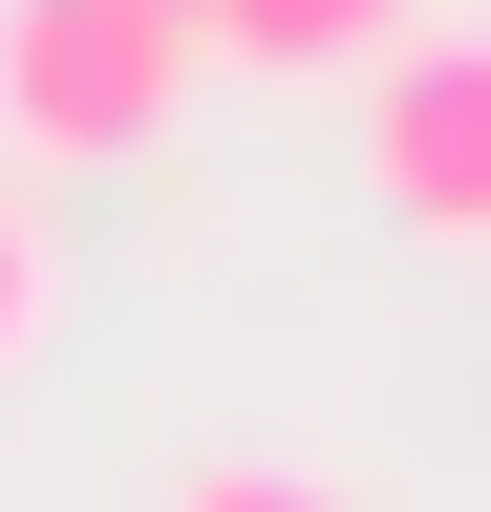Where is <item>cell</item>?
<instances>
[{
    "label": "cell",
    "mask_w": 491,
    "mask_h": 512,
    "mask_svg": "<svg viewBox=\"0 0 491 512\" xmlns=\"http://www.w3.org/2000/svg\"><path fill=\"white\" fill-rule=\"evenodd\" d=\"M171 86H193V22H171V0H0V128H22L43 171L150 150Z\"/></svg>",
    "instance_id": "6da1fadb"
},
{
    "label": "cell",
    "mask_w": 491,
    "mask_h": 512,
    "mask_svg": "<svg viewBox=\"0 0 491 512\" xmlns=\"http://www.w3.org/2000/svg\"><path fill=\"white\" fill-rule=\"evenodd\" d=\"M363 171L406 235H491V43H406L363 107Z\"/></svg>",
    "instance_id": "7a4b0ae2"
},
{
    "label": "cell",
    "mask_w": 491,
    "mask_h": 512,
    "mask_svg": "<svg viewBox=\"0 0 491 512\" xmlns=\"http://www.w3.org/2000/svg\"><path fill=\"white\" fill-rule=\"evenodd\" d=\"M406 0H193V43H235V64H363Z\"/></svg>",
    "instance_id": "3957f363"
},
{
    "label": "cell",
    "mask_w": 491,
    "mask_h": 512,
    "mask_svg": "<svg viewBox=\"0 0 491 512\" xmlns=\"http://www.w3.org/2000/svg\"><path fill=\"white\" fill-rule=\"evenodd\" d=\"M171 512H342V491H321V470H193Z\"/></svg>",
    "instance_id": "277c9868"
},
{
    "label": "cell",
    "mask_w": 491,
    "mask_h": 512,
    "mask_svg": "<svg viewBox=\"0 0 491 512\" xmlns=\"http://www.w3.org/2000/svg\"><path fill=\"white\" fill-rule=\"evenodd\" d=\"M22 320H43V256H22V214H0V363H22Z\"/></svg>",
    "instance_id": "5b68a950"
},
{
    "label": "cell",
    "mask_w": 491,
    "mask_h": 512,
    "mask_svg": "<svg viewBox=\"0 0 491 512\" xmlns=\"http://www.w3.org/2000/svg\"><path fill=\"white\" fill-rule=\"evenodd\" d=\"M171 22H193V0H171Z\"/></svg>",
    "instance_id": "8992f818"
}]
</instances>
